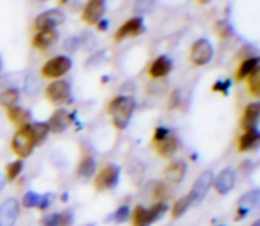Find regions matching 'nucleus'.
<instances>
[{
    "mask_svg": "<svg viewBox=\"0 0 260 226\" xmlns=\"http://www.w3.org/2000/svg\"><path fill=\"white\" fill-rule=\"evenodd\" d=\"M113 217H114V222H116V223H123V222H126L128 217H129V208H128V205L119 207Z\"/></svg>",
    "mask_w": 260,
    "mask_h": 226,
    "instance_id": "obj_36",
    "label": "nucleus"
},
{
    "mask_svg": "<svg viewBox=\"0 0 260 226\" xmlns=\"http://www.w3.org/2000/svg\"><path fill=\"white\" fill-rule=\"evenodd\" d=\"M186 173H187V164L184 161H175L166 167L165 178H166V181H169L172 184H180V182H183Z\"/></svg>",
    "mask_w": 260,
    "mask_h": 226,
    "instance_id": "obj_16",
    "label": "nucleus"
},
{
    "mask_svg": "<svg viewBox=\"0 0 260 226\" xmlns=\"http://www.w3.org/2000/svg\"><path fill=\"white\" fill-rule=\"evenodd\" d=\"M21 170H23V161H21V160H15L14 163H11V164L6 167V178H8L9 181H14V179H17V176L21 173Z\"/></svg>",
    "mask_w": 260,
    "mask_h": 226,
    "instance_id": "obj_30",
    "label": "nucleus"
},
{
    "mask_svg": "<svg viewBox=\"0 0 260 226\" xmlns=\"http://www.w3.org/2000/svg\"><path fill=\"white\" fill-rule=\"evenodd\" d=\"M43 226H59V214L46 216L43 220Z\"/></svg>",
    "mask_w": 260,
    "mask_h": 226,
    "instance_id": "obj_43",
    "label": "nucleus"
},
{
    "mask_svg": "<svg viewBox=\"0 0 260 226\" xmlns=\"http://www.w3.org/2000/svg\"><path fill=\"white\" fill-rule=\"evenodd\" d=\"M168 211V204L166 202H157L154 204L149 210H148V219H149V225L157 222L158 219H161Z\"/></svg>",
    "mask_w": 260,
    "mask_h": 226,
    "instance_id": "obj_26",
    "label": "nucleus"
},
{
    "mask_svg": "<svg viewBox=\"0 0 260 226\" xmlns=\"http://www.w3.org/2000/svg\"><path fill=\"white\" fill-rule=\"evenodd\" d=\"M108 26H110V21H108L107 18H102V20L98 21V29H99V30H107Z\"/></svg>",
    "mask_w": 260,
    "mask_h": 226,
    "instance_id": "obj_44",
    "label": "nucleus"
},
{
    "mask_svg": "<svg viewBox=\"0 0 260 226\" xmlns=\"http://www.w3.org/2000/svg\"><path fill=\"white\" fill-rule=\"evenodd\" d=\"M230 88H232V81H230V79H225V81L219 79V81H216V82H215V85L212 87V90H213V91L221 93V94H224V96H227V94H229Z\"/></svg>",
    "mask_w": 260,
    "mask_h": 226,
    "instance_id": "obj_34",
    "label": "nucleus"
},
{
    "mask_svg": "<svg viewBox=\"0 0 260 226\" xmlns=\"http://www.w3.org/2000/svg\"><path fill=\"white\" fill-rule=\"evenodd\" d=\"M171 70H172V59L169 56L161 55L149 65L148 73L152 79H160V78L168 76L171 73Z\"/></svg>",
    "mask_w": 260,
    "mask_h": 226,
    "instance_id": "obj_14",
    "label": "nucleus"
},
{
    "mask_svg": "<svg viewBox=\"0 0 260 226\" xmlns=\"http://www.w3.org/2000/svg\"><path fill=\"white\" fill-rule=\"evenodd\" d=\"M38 87H40V82H38V79H37L34 74H30V76H27V78H26V82H24V91H26L27 94L34 96V94L38 91Z\"/></svg>",
    "mask_w": 260,
    "mask_h": 226,
    "instance_id": "obj_33",
    "label": "nucleus"
},
{
    "mask_svg": "<svg viewBox=\"0 0 260 226\" xmlns=\"http://www.w3.org/2000/svg\"><path fill=\"white\" fill-rule=\"evenodd\" d=\"M119 176H120V169L114 164H107L98 173L94 179V189L99 192L114 189L119 182Z\"/></svg>",
    "mask_w": 260,
    "mask_h": 226,
    "instance_id": "obj_7",
    "label": "nucleus"
},
{
    "mask_svg": "<svg viewBox=\"0 0 260 226\" xmlns=\"http://www.w3.org/2000/svg\"><path fill=\"white\" fill-rule=\"evenodd\" d=\"M96 167L98 166H96V161H94L93 157H84L82 161L78 166V175L85 178V179H88V178H91L94 175Z\"/></svg>",
    "mask_w": 260,
    "mask_h": 226,
    "instance_id": "obj_22",
    "label": "nucleus"
},
{
    "mask_svg": "<svg viewBox=\"0 0 260 226\" xmlns=\"http://www.w3.org/2000/svg\"><path fill=\"white\" fill-rule=\"evenodd\" d=\"M0 70H2V61H0Z\"/></svg>",
    "mask_w": 260,
    "mask_h": 226,
    "instance_id": "obj_48",
    "label": "nucleus"
},
{
    "mask_svg": "<svg viewBox=\"0 0 260 226\" xmlns=\"http://www.w3.org/2000/svg\"><path fill=\"white\" fill-rule=\"evenodd\" d=\"M46 97L55 103V105H62L72 102V88L67 81H53L52 84L47 85L46 88Z\"/></svg>",
    "mask_w": 260,
    "mask_h": 226,
    "instance_id": "obj_5",
    "label": "nucleus"
},
{
    "mask_svg": "<svg viewBox=\"0 0 260 226\" xmlns=\"http://www.w3.org/2000/svg\"><path fill=\"white\" fill-rule=\"evenodd\" d=\"M259 58L257 56H251V58H247V59H244L242 62H241V65H239V68H238V71H236V79L238 81H244V79H247L254 70H257L259 68Z\"/></svg>",
    "mask_w": 260,
    "mask_h": 226,
    "instance_id": "obj_18",
    "label": "nucleus"
},
{
    "mask_svg": "<svg viewBox=\"0 0 260 226\" xmlns=\"http://www.w3.org/2000/svg\"><path fill=\"white\" fill-rule=\"evenodd\" d=\"M58 40V32L55 29L52 30H38L32 40V46L38 50H47L50 46H53Z\"/></svg>",
    "mask_w": 260,
    "mask_h": 226,
    "instance_id": "obj_15",
    "label": "nucleus"
},
{
    "mask_svg": "<svg viewBox=\"0 0 260 226\" xmlns=\"http://www.w3.org/2000/svg\"><path fill=\"white\" fill-rule=\"evenodd\" d=\"M143 32H145L143 18L139 17V15H136V17L126 20V21L117 29V32H116V35H114V40H116V41H122V40H125V38H128V36H137V35H140V33H143Z\"/></svg>",
    "mask_w": 260,
    "mask_h": 226,
    "instance_id": "obj_9",
    "label": "nucleus"
},
{
    "mask_svg": "<svg viewBox=\"0 0 260 226\" xmlns=\"http://www.w3.org/2000/svg\"><path fill=\"white\" fill-rule=\"evenodd\" d=\"M41 199V195L35 193V192H27L24 196H23V205L26 208H35L38 207V202Z\"/></svg>",
    "mask_w": 260,
    "mask_h": 226,
    "instance_id": "obj_32",
    "label": "nucleus"
},
{
    "mask_svg": "<svg viewBox=\"0 0 260 226\" xmlns=\"http://www.w3.org/2000/svg\"><path fill=\"white\" fill-rule=\"evenodd\" d=\"M236 184V170L233 167H227L224 169L213 181V185H215V190L219 193V195H227L233 190Z\"/></svg>",
    "mask_w": 260,
    "mask_h": 226,
    "instance_id": "obj_12",
    "label": "nucleus"
},
{
    "mask_svg": "<svg viewBox=\"0 0 260 226\" xmlns=\"http://www.w3.org/2000/svg\"><path fill=\"white\" fill-rule=\"evenodd\" d=\"M180 103H181V91L174 90L171 93V97H169V108H178Z\"/></svg>",
    "mask_w": 260,
    "mask_h": 226,
    "instance_id": "obj_38",
    "label": "nucleus"
},
{
    "mask_svg": "<svg viewBox=\"0 0 260 226\" xmlns=\"http://www.w3.org/2000/svg\"><path fill=\"white\" fill-rule=\"evenodd\" d=\"M168 135H171L169 129H168V128H165V126H160V128H157V129H155L154 141H155V143H160V141H161V140H165Z\"/></svg>",
    "mask_w": 260,
    "mask_h": 226,
    "instance_id": "obj_39",
    "label": "nucleus"
},
{
    "mask_svg": "<svg viewBox=\"0 0 260 226\" xmlns=\"http://www.w3.org/2000/svg\"><path fill=\"white\" fill-rule=\"evenodd\" d=\"M215 29H216V33H218L221 38H227V36L232 33V26H230L229 21H225V20H219V21L216 23Z\"/></svg>",
    "mask_w": 260,
    "mask_h": 226,
    "instance_id": "obj_35",
    "label": "nucleus"
},
{
    "mask_svg": "<svg viewBox=\"0 0 260 226\" xmlns=\"http://www.w3.org/2000/svg\"><path fill=\"white\" fill-rule=\"evenodd\" d=\"M107 8V0H88L82 11V20L87 24H98L104 18Z\"/></svg>",
    "mask_w": 260,
    "mask_h": 226,
    "instance_id": "obj_10",
    "label": "nucleus"
},
{
    "mask_svg": "<svg viewBox=\"0 0 260 226\" xmlns=\"http://www.w3.org/2000/svg\"><path fill=\"white\" fill-rule=\"evenodd\" d=\"M178 150V140L172 135H168L165 140L157 143V152L161 157H172Z\"/></svg>",
    "mask_w": 260,
    "mask_h": 226,
    "instance_id": "obj_20",
    "label": "nucleus"
},
{
    "mask_svg": "<svg viewBox=\"0 0 260 226\" xmlns=\"http://www.w3.org/2000/svg\"><path fill=\"white\" fill-rule=\"evenodd\" d=\"M108 111L113 117L114 126L122 131L129 125V120L136 111V100L131 96H117L110 102Z\"/></svg>",
    "mask_w": 260,
    "mask_h": 226,
    "instance_id": "obj_1",
    "label": "nucleus"
},
{
    "mask_svg": "<svg viewBox=\"0 0 260 226\" xmlns=\"http://www.w3.org/2000/svg\"><path fill=\"white\" fill-rule=\"evenodd\" d=\"M260 117V103L254 102L247 105L245 111H244V117H242V128L245 131H251V129H257V123H259Z\"/></svg>",
    "mask_w": 260,
    "mask_h": 226,
    "instance_id": "obj_17",
    "label": "nucleus"
},
{
    "mask_svg": "<svg viewBox=\"0 0 260 226\" xmlns=\"http://www.w3.org/2000/svg\"><path fill=\"white\" fill-rule=\"evenodd\" d=\"M200 2H201V3H207L209 0H200Z\"/></svg>",
    "mask_w": 260,
    "mask_h": 226,
    "instance_id": "obj_47",
    "label": "nucleus"
},
{
    "mask_svg": "<svg viewBox=\"0 0 260 226\" xmlns=\"http://www.w3.org/2000/svg\"><path fill=\"white\" fill-rule=\"evenodd\" d=\"M155 5V0H136L134 3V12L136 15L142 17V14L149 12Z\"/></svg>",
    "mask_w": 260,
    "mask_h": 226,
    "instance_id": "obj_31",
    "label": "nucleus"
},
{
    "mask_svg": "<svg viewBox=\"0 0 260 226\" xmlns=\"http://www.w3.org/2000/svg\"><path fill=\"white\" fill-rule=\"evenodd\" d=\"M50 204H52V195L49 193V195L41 196V199H40V202H38V207H37V208H40L41 211H44V210H47V208L50 207Z\"/></svg>",
    "mask_w": 260,
    "mask_h": 226,
    "instance_id": "obj_42",
    "label": "nucleus"
},
{
    "mask_svg": "<svg viewBox=\"0 0 260 226\" xmlns=\"http://www.w3.org/2000/svg\"><path fill=\"white\" fill-rule=\"evenodd\" d=\"M30 128H32V134H34V138H35V143L37 146L41 144L47 135H49V126L47 123H41V122H35V123H30Z\"/></svg>",
    "mask_w": 260,
    "mask_h": 226,
    "instance_id": "obj_25",
    "label": "nucleus"
},
{
    "mask_svg": "<svg viewBox=\"0 0 260 226\" xmlns=\"http://www.w3.org/2000/svg\"><path fill=\"white\" fill-rule=\"evenodd\" d=\"M213 59V46L207 38H200L197 40L192 47H190V61L201 67L207 65Z\"/></svg>",
    "mask_w": 260,
    "mask_h": 226,
    "instance_id": "obj_6",
    "label": "nucleus"
},
{
    "mask_svg": "<svg viewBox=\"0 0 260 226\" xmlns=\"http://www.w3.org/2000/svg\"><path fill=\"white\" fill-rule=\"evenodd\" d=\"M35 146H37V143H35V138H34V134H32L30 123L23 125L14 134L12 141H11V147H12L14 154L18 155L20 158H27L34 152Z\"/></svg>",
    "mask_w": 260,
    "mask_h": 226,
    "instance_id": "obj_2",
    "label": "nucleus"
},
{
    "mask_svg": "<svg viewBox=\"0 0 260 226\" xmlns=\"http://www.w3.org/2000/svg\"><path fill=\"white\" fill-rule=\"evenodd\" d=\"M215 176H213V172L212 170H206L200 175V178L195 181L190 193H189V198L192 201V205L195 204H200L204 201V198L207 196L210 187H212V182H213Z\"/></svg>",
    "mask_w": 260,
    "mask_h": 226,
    "instance_id": "obj_8",
    "label": "nucleus"
},
{
    "mask_svg": "<svg viewBox=\"0 0 260 226\" xmlns=\"http://www.w3.org/2000/svg\"><path fill=\"white\" fill-rule=\"evenodd\" d=\"M66 21V14L59 8H52L47 9L41 14L37 15L34 24L37 30H52L58 26H61Z\"/></svg>",
    "mask_w": 260,
    "mask_h": 226,
    "instance_id": "obj_4",
    "label": "nucleus"
},
{
    "mask_svg": "<svg viewBox=\"0 0 260 226\" xmlns=\"http://www.w3.org/2000/svg\"><path fill=\"white\" fill-rule=\"evenodd\" d=\"M38 2H47V0H38Z\"/></svg>",
    "mask_w": 260,
    "mask_h": 226,
    "instance_id": "obj_49",
    "label": "nucleus"
},
{
    "mask_svg": "<svg viewBox=\"0 0 260 226\" xmlns=\"http://www.w3.org/2000/svg\"><path fill=\"white\" fill-rule=\"evenodd\" d=\"M168 187L163 184V182H158L157 185H155V190H154V198L155 199H158V202H165L163 199L168 196Z\"/></svg>",
    "mask_w": 260,
    "mask_h": 226,
    "instance_id": "obj_37",
    "label": "nucleus"
},
{
    "mask_svg": "<svg viewBox=\"0 0 260 226\" xmlns=\"http://www.w3.org/2000/svg\"><path fill=\"white\" fill-rule=\"evenodd\" d=\"M72 120H73V114H69L64 108H59L50 116V119L47 122L49 131L55 132V134H59V132L66 131L70 126Z\"/></svg>",
    "mask_w": 260,
    "mask_h": 226,
    "instance_id": "obj_13",
    "label": "nucleus"
},
{
    "mask_svg": "<svg viewBox=\"0 0 260 226\" xmlns=\"http://www.w3.org/2000/svg\"><path fill=\"white\" fill-rule=\"evenodd\" d=\"M72 68V59L66 55H58L52 59H49L41 67V76L47 79H58L64 76Z\"/></svg>",
    "mask_w": 260,
    "mask_h": 226,
    "instance_id": "obj_3",
    "label": "nucleus"
},
{
    "mask_svg": "<svg viewBox=\"0 0 260 226\" xmlns=\"http://www.w3.org/2000/svg\"><path fill=\"white\" fill-rule=\"evenodd\" d=\"M248 90L250 93L254 96V97H259L260 96V70H254L248 78Z\"/></svg>",
    "mask_w": 260,
    "mask_h": 226,
    "instance_id": "obj_28",
    "label": "nucleus"
},
{
    "mask_svg": "<svg viewBox=\"0 0 260 226\" xmlns=\"http://www.w3.org/2000/svg\"><path fill=\"white\" fill-rule=\"evenodd\" d=\"M3 187H5V176L0 175V192L3 190Z\"/></svg>",
    "mask_w": 260,
    "mask_h": 226,
    "instance_id": "obj_45",
    "label": "nucleus"
},
{
    "mask_svg": "<svg viewBox=\"0 0 260 226\" xmlns=\"http://www.w3.org/2000/svg\"><path fill=\"white\" fill-rule=\"evenodd\" d=\"M8 117L12 123L15 125H26V122L30 119V112L26 111L24 108H20V106H14L11 109H8Z\"/></svg>",
    "mask_w": 260,
    "mask_h": 226,
    "instance_id": "obj_24",
    "label": "nucleus"
},
{
    "mask_svg": "<svg viewBox=\"0 0 260 226\" xmlns=\"http://www.w3.org/2000/svg\"><path fill=\"white\" fill-rule=\"evenodd\" d=\"M190 205H192V201H190V198H189V195L187 196H183L181 199H178L177 202H175V205H174V208H172V216L177 219V217H181L189 208H190Z\"/></svg>",
    "mask_w": 260,
    "mask_h": 226,
    "instance_id": "obj_27",
    "label": "nucleus"
},
{
    "mask_svg": "<svg viewBox=\"0 0 260 226\" xmlns=\"http://www.w3.org/2000/svg\"><path fill=\"white\" fill-rule=\"evenodd\" d=\"M260 202V192L259 190H251L248 193H245L241 199H239V208L248 210L251 211L253 208H256Z\"/></svg>",
    "mask_w": 260,
    "mask_h": 226,
    "instance_id": "obj_23",
    "label": "nucleus"
},
{
    "mask_svg": "<svg viewBox=\"0 0 260 226\" xmlns=\"http://www.w3.org/2000/svg\"><path fill=\"white\" fill-rule=\"evenodd\" d=\"M20 214L18 201L14 198L6 199L0 205V226H14Z\"/></svg>",
    "mask_w": 260,
    "mask_h": 226,
    "instance_id": "obj_11",
    "label": "nucleus"
},
{
    "mask_svg": "<svg viewBox=\"0 0 260 226\" xmlns=\"http://www.w3.org/2000/svg\"><path fill=\"white\" fill-rule=\"evenodd\" d=\"M73 225V213L66 211L59 214V226H72Z\"/></svg>",
    "mask_w": 260,
    "mask_h": 226,
    "instance_id": "obj_40",
    "label": "nucleus"
},
{
    "mask_svg": "<svg viewBox=\"0 0 260 226\" xmlns=\"http://www.w3.org/2000/svg\"><path fill=\"white\" fill-rule=\"evenodd\" d=\"M133 219H134V226H149L148 210L145 207H136Z\"/></svg>",
    "mask_w": 260,
    "mask_h": 226,
    "instance_id": "obj_29",
    "label": "nucleus"
},
{
    "mask_svg": "<svg viewBox=\"0 0 260 226\" xmlns=\"http://www.w3.org/2000/svg\"><path fill=\"white\" fill-rule=\"evenodd\" d=\"M260 140L259 129H251V131H245V134L239 138V150L241 152H248L251 149H254L257 146Z\"/></svg>",
    "mask_w": 260,
    "mask_h": 226,
    "instance_id": "obj_19",
    "label": "nucleus"
},
{
    "mask_svg": "<svg viewBox=\"0 0 260 226\" xmlns=\"http://www.w3.org/2000/svg\"><path fill=\"white\" fill-rule=\"evenodd\" d=\"M20 99V93L17 88H6L0 93V105L6 109H11L17 106V102Z\"/></svg>",
    "mask_w": 260,
    "mask_h": 226,
    "instance_id": "obj_21",
    "label": "nucleus"
},
{
    "mask_svg": "<svg viewBox=\"0 0 260 226\" xmlns=\"http://www.w3.org/2000/svg\"><path fill=\"white\" fill-rule=\"evenodd\" d=\"M251 226H260V220H256V222H254Z\"/></svg>",
    "mask_w": 260,
    "mask_h": 226,
    "instance_id": "obj_46",
    "label": "nucleus"
},
{
    "mask_svg": "<svg viewBox=\"0 0 260 226\" xmlns=\"http://www.w3.org/2000/svg\"><path fill=\"white\" fill-rule=\"evenodd\" d=\"M79 43H81V40H79L78 36H72V38H69V40L64 43V47H66L69 52H75V50L78 49Z\"/></svg>",
    "mask_w": 260,
    "mask_h": 226,
    "instance_id": "obj_41",
    "label": "nucleus"
}]
</instances>
